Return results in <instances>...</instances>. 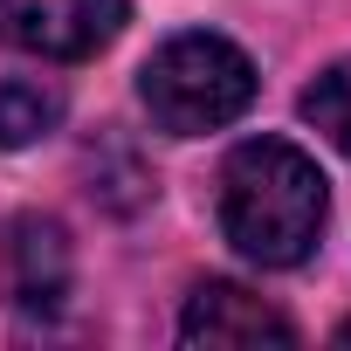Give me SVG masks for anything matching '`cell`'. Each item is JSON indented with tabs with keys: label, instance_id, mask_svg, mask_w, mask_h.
I'll list each match as a JSON object with an SVG mask.
<instances>
[{
	"label": "cell",
	"instance_id": "cell-6",
	"mask_svg": "<svg viewBox=\"0 0 351 351\" xmlns=\"http://www.w3.org/2000/svg\"><path fill=\"white\" fill-rule=\"evenodd\" d=\"M56 124H62V90L56 83H35V76H8L0 83V145L8 152L49 138Z\"/></svg>",
	"mask_w": 351,
	"mask_h": 351
},
{
	"label": "cell",
	"instance_id": "cell-3",
	"mask_svg": "<svg viewBox=\"0 0 351 351\" xmlns=\"http://www.w3.org/2000/svg\"><path fill=\"white\" fill-rule=\"evenodd\" d=\"M124 28V0H0V42L49 56V62H83Z\"/></svg>",
	"mask_w": 351,
	"mask_h": 351
},
{
	"label": "cell",
	"instance_id": "cell-1",
	"mask_svg": "<svg viewBox=\"0 0 351 351\" xmlns=\"http://www.w3.org/2000/svg\"><path fill=\"white\" fill-rule=\"evenodd\" d=\"M324 172L289 138H248L221 172V228L255 269H296L324 234Z\"/></svg>",
	"mask_w": 351,
	"mask_h": 351
},
{
	"label": "cell",
	"instance_id": "cell-5",
	"mask_svg": "<svg viewBox=\"0 0 351 351\" xmlns=\"http://www.w3.org/2000/svg\"><path fill=\"white\" fill-rule=\"evenodd\" d=\"M0 282L21 310H56L69 296V234L42 214H21L0 248Z\"/></svg>",
	"mask_w": 351,
	"mask_h": 351
},
{
	"label": "cell",
	"instance_id": "cell-7",
	"mask_svg": "<svg viewBox=\"0 0 351 351\" xmlns=\"http://www.w3.org/2000/svg\"><path fill=\"white\" fill-rule=\"evenodd\" d=\"M303 117H310L337 152H351V62H330V69L303 90Z\"/></svg>",
	"mask_w": 351,
	"mask_h": 351
},
{
	"label": "cell",
	"instance_id": "cell-4",
	"mask_svg": "<svg viewBox=\"0 0 351 351\" xmlns=\"http://www.w3.org/2000/svg\"><path fill=\"white\" fill-rule=\"evenodd\" d=\"M180 337L186 344H296V324L276 303L248 296L241 282H200L186 296Z\"/></svg>",
	"mask_w": 351,
	"mask_h": 351
},
{
	"label": "cell",
	"instance_id": "cell-2",
	"mask_svg": "<svg viewBox=\"0 0 351 351\" xmlns=\"http://www.w3.org/2000/svg\"><path fill=\"white\" fill-rule=\"evenodd\" d=\"M138 97H145V110H152L158 131L200 138V131L234 124V117L255 104V62H248L228 35L186 28V35H172V42L145 62Z\"/></svg>",
	"mask_w": 351,
	"mask_h": 351
},
{
	"label": "cell",
	"instance_id": "cell-8",
	"mask_svg": "<svg viewBox=\"0 0 351 351\" xmlns=\"http://www.w3.org/2000/svg\"><path fill=\"white\" fill-rule=\"evenodd\" d=\"M337 344H351V324H344V330H337Z\"/></svg>",
	"mask_w": 351,
	"mask_h": 351
}]
</instances>
